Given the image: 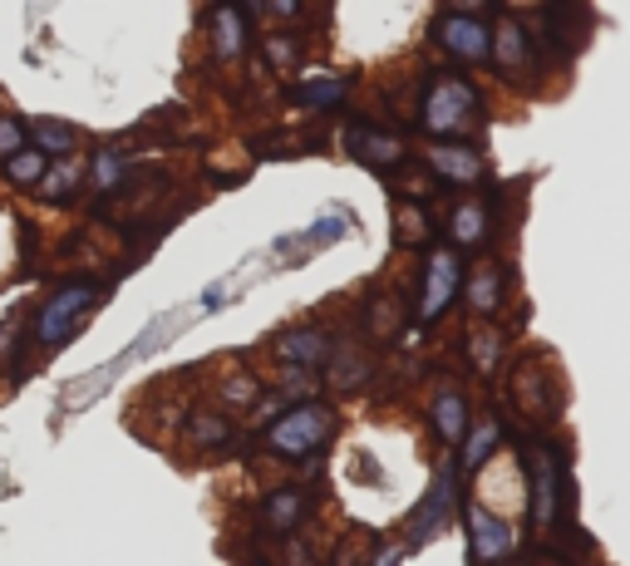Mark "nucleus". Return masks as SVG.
Listing matches in <instances>:
<instances>
[{"label":"nucleus","instance_id":"obj_1","mask_svg":"<svg viewBox=\"0 0 630 566\" xmlns=\"http://www.w3.org/2000/svg\"><path fill=\"white\" fill-rule=\"evenodd\" d=\"M419 129L428 133V143H468L472 133H482L488 109H482V89L458 69H428L419 79Z\"/></svg>","mask_w":630,"mask_h":566},{"label":"nucleus","instance_id":"obj_2","mask_svg":"<svg viewBox=\"0 0 630 566\" xmlns=\"http://www.w3.org/2000/svg\"><path fill=\"white\" fill-rule=\"evenodd\" d=\"M335 428H340V409L321 404V400H301V404H291L286 414L271 418L267 434H261V448H267L271 458L301 464V458L321 454V448L330 444Z\"/></svg>","mask_w":630,"mask_h":566},{"label":"nucleus","instance_id":"obj_3","mask_svg":"<svg viewBox=\"0 0 630 566\" xmlns=\"http://www.w3.org/2000/svg\"><path fill=\"white\" fill-rule=\"evenodd\" d=\"M522 474H528V512H532V527H537V532H552L556 518H562V502L572 498L562 448H556L547 434H528V438H522Z\"/></svg>","mask_w":630,"mask_h":566},{"label":"nucleus","instance_id":"obj_4","mask_svg":"<svg viewBox=\"0 0 630 566\" xmlns=\"http://www.w3.org/2000/svg\"><path fill=\"white\" fill-rule=\"evenodd\" d=\"M99 296H104L99 281H59V286L40 301L35 316H30V340H35V350H55V345L75 340L84 330V320H89V311L99 306Z\"/></svg>","mask_w":630,"mask_h":566},{"label":"nucleus","instance_id":"obj_5","mask_svg":"<svg viewBox=\"0 0 630 566\" xmlns=\"http://www.w3.org/2000/svg\"><path fill=\"white\" fill-rule=\"evenodd\" d=\"M434 45L444 50L454 65H472V69H488L492 65V20L488 10H468V6H448L434 15Z\"/></svg>","mask_w":630,"mask_h":566},{"label":"nucleus","instance_id":"obj_6","mask_svg":"<svg viewBox=\"0 0 630 566\" xmlns=\"http://www.w3.org/2000/svg\"><path fill=\"white\" fill-rule=\"evenodd\" d=\"M492 69L508 89L537 84V40L518 10H498V20H492Z\"/></svg>","mask_w":630,"mask_h":566},{"label":"nucleus","instance_id":"obj_7","mask_svg":"<svg viewBox=\"0 0 630 566\" xmlns=\"http://www.w3.org/2000/svg\"><path fill=\"white\" fill-rule=\"evenodd\" d=\"M512 404H518V414L528 418V424L547 428L552 418H562V380H556V370L542 355H522L518 370H512Z\"/></svg>","mask_w":630,"mask_h":566},{"label":"nucleus","instance_id":"obj_8","mask_svg":"<svg viewBox=\"0 0 630 566\" xmlns=\"http://www.w3.org/2000/svg\"><path fill=\"white\" fill-rule=\"evenodd\" d=\"M464 276H468L464 257H458L448 242L424 251V266H419V325H434L448 306H454L458 291H464Z\"/></svg>","mask_w":630,"mask_h":566},{"label":"nucleus","instance_id":"obj_9","mask_svg":"<svg viewBox=\"0 0 630 566\" xmlns=\"http://www.w3.org/2000/svg\"><path fill=\"white\" fill-rule=\"evenodd\" d=\"M454 502H458V464H454V458H444V464L434 468V483H428L424 502H419L414 518H409L404 552L428 547V542H434L438 532L448 527V518H454Z\"/></svg>","mask_w":630,"mask_h":566},{"label":"nucleus","instance_id":"obj_10","mask_svg":"<svg viewBox=\"0 0 630 566\" xmlns=\"http://www.w3.org/2000/svg\"><path fill=\"white\" fill-rule=\"evenodd\" d=\"M468 552L478 566H508L512 552H518V522H508L498 508L472 498L468 502Z\"/></svg>","mask_w":630,"mask_h":566},{"label":"nucleus","instance_id":"obj_11","mask_svg":"<svg viewBox=\"0 0 630 566\" xmlns=\"http://www.w3.org/2000/svg\"><path fill=\"white\" fill-rule=\"evenodd\" d=\"M335 350H340V340H335L330 325H291V330H281L276 340H271L267 355L281 364V370L311 374V370H321Z\"/></svg>","mask_w":630,"mask_h":566},{"label":"nucleus","instance_id":"obj_12","mask_svg":"<svg viewBox=\"0 0 630 566\" xmlns=\"http://www.w3.org/2000/svg\"><path fill=\"white\" fill-rule=\"evenodd\" d=\"M528 30H532V40H537V50L547 45L566 59V55H576V50L586 45V35H591V10L586 6H547V10H537V15L528 20Z\"/></svg>","mask_w":630,"mask_h":566},{"label":"nucleus","instance_id":"obj_13","mask_svg":"<svg viewBox=\"0 0 630 566\" xmlns=\"http://www.w3.org/2000/svg\"><path fill=\"white\" fill-rule=\"evenodd\" d=\"M345 153L360 159L370 173H394V167L409 163V139H404V133L380 129V123L355 119L350 129H345Z\"/></svg>","mask_w":630,"mask_h":566},{"label":"nucleus","instance_id":"obj_14","mask_svg":"<svg viewBox=\"0 0 630 566\" xmlns=\"http://www.w3.org/2000/svg\"><path fill=\"white\" fill-rule=\"evenodd\" d=\"M448 247L464 257V251H482L492 242V203L488 193H464L458 203H448Z\"/></svg>","mask_w":630,"mask_h":566},{"label":"nucleus","instance_id":"obj_15","mask_svg":"<svg viewBox=\"0 0 630 566\" xmlns=\"http://www.w3.org/2000/svg\"><path fill=\"white\" fill-rule=\"evenodd\" d=\"M428 173L444 187H478L488 183V159H482L478 143H428L424 149Z\"/></svg>","mask_w":630,"mask_h":566},{"label":"nucleus","instance_id":"obj_16","mask_svg":"<svg viewBox=\"0 0 630 566\" xmlns=\"http://www.w3.org/2000/svg\"><path fill=\"white\" fill-rule=\"evenodd\" d=\"M203 30H207V50H213L217 65H232V59H241L251 45V10L217 6L203 15Z\"/></svg>","mask_w":630,"mask_h":566},{"label":"nucleus","instance_id":"obj_17","mask_svg":"<svg viewBox=\"0 0 630 566\" xmlns=\"http://www.w3.org/2000/svg\"><path fill=\"white\" fill-rule=\"evenodd\" d=\"M428 424H434L438 444H448V448L464 444L472 414H468V394L458 380H434V390H428Z\"/></svg>","mask_w":630,"mask_h":566},{"label":"nucleus","instance_id":"obj_18","mask_svg":"<svg viewBox=\"0 0 630 566\" xmlns=\"http://www.w3.org/2000/svg\"><path fill=\"white\" fill-rule=\"evenodd\" d=\"M464 306L472 320H492L502 306H508V266L502 261H478V266L464 276Z\"/></svg>","mask_w":630,"mask_h":566},{"label":"nucleus","instance_id":"obj_19","mask_svg":"<svg viewBox=\"0 0 630 566\" xmlns=\"http://www.w3.org/2000/svg\"><path fill=\"white\" fill-rule=\"evenodd\" d=\"M306 518H311V492L296 488V483L271 488L257 508L261 532H271V537H296V532L306 527Z\"/></svg>","mask_w":630,"mask_h":566},{"label":"nucleus","instance_id":"obj_20","mask_svg":"<svg viewBox=\"0 0 630 566\" xmlns=\"http://www.w3.org/2000/svg\"><path fill=\"white\" fill-rule=\"evenodd\" d=\"M133 167H139V159H133L123 143H109V149H99L89 159V167H84V193L89 197H113Z\"/></svg>","mask_w":630,"mask_h":566},{"label":"nucleus","instance_id":"obj_21","mask_svg":"<svg viewBox=\"0 0 630 566\" xmlns=\"http://www.w3.org/2000/svg\"><path fill=\"white\" fill-rule=\"evenodd\" d=\"M345 99H350V75H335V69H315L291 84V104H301L306 113H330Z\"/></svg>","mask_w":630,"mask_h":566},{"label":"nucleus","instance_id":"obj_22","mask_svg":"<svg viewBox=\"0 0 630 566\" xmlns=\"http://www.w3.org/2000/svg\"><path fill=\"white\" fill-rule=\"evenodd\" d=\"M232 438H237V428L222 409H193L183 418V444L197 448V454H222V448H232Z\"/></svg>","mask_w":630,"mask_h":566},{"label":"nucleus","instance_id":"obj_23","mask_svg":"<svg viewBox=\"0 0 630 566\" xmlns=\"http://www.w3.org/2000/svg\"><path fill=\"white\" fill-rule=\"evenodd\" d=\"M502 355H508V340L492 320H472L468 325V364L478 380H492L502 370Z\"/></svg>","mask_w":630,"mask_h":566},{"label":"nucleus","instance_id":"obj_24","mask_svg":"<svg viewBox=\"0 0 630 566\" xmlns=\"http://www.w3.org/2000/svg\"><path fill=\"white\" fill-rule=\"evenodd\" d=\"M498 444H502V418L492 414H482L478 424H468V434H464V458H458V474H482V464H488L492 454H498Z\"/></svg>","mask_w":630,"mask_h":566},{"label":"nucleus","instance_id":"obj_25","mask_svg":"<svg viewBox=\"0 0 630 566\" xmlns=\"http://www.w3.org/2000/svg\"><path fill=\"white\" fill-rule=\"evenodd\" d=\"M325 374H330L335 394H360L374 374V360L365 350H335L330 360H325Z\"/></svg>","mask_w":630,"mask_h":566},{"label":"nucleus","instance_id":"obj_26","mask_svg":"<svg viewBox=\"0 0 630 566\" xmlns=\"http://www.w3.org/2000/svg\"><path fill=\"white\" fill-rule=\"evenodd\" d=\"M25 133H30V149H40L50 163L69 159L75 143H79V129H75V123H65V119H30Z\"/></svg>","mask_w":630,"mask_h":566},{"label":"nucleus","instance_id":"obj_27","mask_svg":"<svg viewBox=\"0 0 630 566\" xmlns=\"http://www.w3.org/2000/svg\"><path fill=\"white\" fill-rule=\"evenodd\" d=\"M84 167H89V159H59V167L50 163V173H45V183L35 187L40 193V203H69L75 193H84Z\"/></svg>","mask_w":630,"mask_h":566},{"label":"nucleus","instance_id":"obj_28","mask_svg":"<svg viewBox=\"0 0 630 566\" xmlns=\"http://www.w3.org/2000/svg\"><path fill=\"white\" fill-rule=\"evenodd\" d=\"M257 400H267V390H261V380L247 370L227 374V380L217 384V409H222V414H232V409H257Z\"/></svg>","mask_w":630,"mask_h":566},{"label":"nucleus","instance_id":"obj_29","mask_svg":"<svg viewBox=\"0 0 630 566\" xmlns=\"http://www.w3.org/2000/svg\"><path fill=\"white\" fill-rule=\"evenodd\" d=\"M428 237H434L428 213H424V207H414L409 197H399V203H394V242L399 247H428Z\"/></svg>","mask_w":630,"mask_h":566},{"label":"nucleus","instance_id":"obj_30","mask_svg":"<svg viewBox=\"0 0 630 566\" xmlns=\"http://www.w3.org/2000/svg\"><path fill=\"white\" fill-rule=\"evenodd\" d=\"M0 173H6L10 187H40L45 183V173H50V159L40 149H20L15 159L0 163Z\"/></svg>","mask_w":630,"mask_h":566},{"label":"nucleus","instance_id":"obj_31","mask_svg":"<svg viewBox=\"0 0 630 566\" xmlns=\"http://www.w3.org/2000/svg\"><path fill=\"white\" fill-rule=\"evenodd\" d=\"M261 50H267V59H271V69H291L301 59V45H296V35H286V30H271L267 40H261Z\"/></svg>","mask_w":630,"mask_h":566},{"label":"nucleus","instance_id":"obj_32","mask_svg":"<svg viewBox=\"0 0 630 566\" xmlns=\"http://www.w3.org/2000/svg\"><path fill=\"white\" fill-rule=\"evenodd\" d=\"M20 149H30V133H25V123H20L15 113H0V163H6V159H15Z\"/></svg>","mask_w":630,"mask_h":566},{"label":"nucleus","instance_id":"obj_33","mask_svg":"<svg viewBox=\"0 0 630 566\" xmlns=\"http://www.w3.org/2000/svg\"><path fill=\"white\" fill-rule=\"evenodd\" d=\"M370 330L374 335H394L399 330V301L394 296H380L370 306Z\"/></svg>","mask_w":630,"mask_h":566},{"label":"nucleus","instance_id":"obj_34","mask_svg":"<svg viewBox=\"0 0 630 566\" xmlns=\"http://www.w3.org/2000/svg\"><path fill=\"white\" fill-rule=\"evenodd\" d=\"M345 227H350V217H321V222H315L311 227V242L315 247H325V242H340V237H345Z\"/></svg>","mask_w":630,"mask_h":566},{"label":"nucleus","instance_id":"obj_35","mask_svg":"<svg viewBox=\"0 0 630 566\" xmlns=\"http://www.w3.org/2000/svg\"><path fill=\"white\" fill-rule=\"evenodd\" d=\"M261 15H271V20H301V15H306V6H301V0H271V6H261Z\"/></svg>","mask_w":630,"mask_h":566},{"label":"nucleus","instance_id":"obj_36","mask_svg":"<svg viewBox=\"0 0 630 566\" xmlns=\"http://www.w3.org/2000/svg\"><path fill=\"white\" fill-rule=\"evenodd\" d=\"M281 390L296 400V394H311V374H301V370H281Z\"/></svg>","mask_w":630,"mask_h":566},{"label":"nucleus","instance_id":"obj_37","mask_svg":"<svg viewBox=\"0 0 630 566\" xmlns=\"http://www.w3.org/2000/svg\"><path fill=\"white\" fill-rule=\"evenodd\" d=\"M409 552H404V542H390V547H380V562H370V566H399Z\"/></svg>","mask_w":630,"mask_h":566},{"label":"nucleus","instance_id":"obj_38","mask_svg":"<svg viewBox=\"0 0 630 566\" xmlns=\"http://www.w3.org/2000/svg\"><path fill=\"white\" fill-rule=\"evenodd\" d=\"M508 566H528V562H508Z\"/></svg>","mask_w":630,"mask_h":566}]
</instances>
